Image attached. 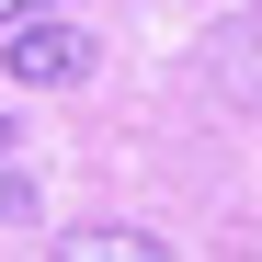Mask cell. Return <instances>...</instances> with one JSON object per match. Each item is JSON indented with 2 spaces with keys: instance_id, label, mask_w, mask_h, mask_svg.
<instances>
[{
  "instance_id": "1",
  "label": "cell",
  "mask_w": 262,
  "mask_h": 262,
  "mask_svg": "<svg viewBox=\"0 0 262 262\" xmlns=\"http://www.w3.org/2000/svg\"><path fill=\"white\" fill-rule=\"evenodd\" d=\"M0 69H12L23 92H69V80H92V34L57 23V12H34V23L0 34Z\"/></svg>"
},
{
  "instance_id": "2",
  "label": "cell",
  "mask_w": 262,
  "mask_h": 262,
  "mask_svg": "<svg viewBox=\"0 0 262 262\" xmlns=\"http://www.w3.org/2000/svg\"><path fill=\"white\" fill-rule=\"evenodd\" d=\"M69 262H171V239H148V228H80V239H57Z\"/></svg>"
},
{
  "instance_id": "3",
  "label": "cell",
  "mask_w": 262,
  "mask_h": 262,
  "mask_svg": "<svg viewBox=\"0 0 262 262\" xmlns=\"http://www.w3.org/2000/svg\"><path fill=\"white\" fill-rule=\"evenodd\" d=\"M34 12H57V0H0V34H12V23H34Z\"/></svg>"
}]
</instances>
